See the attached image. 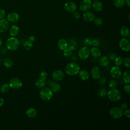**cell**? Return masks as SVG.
Wrapping results in <instances>:
<instances>
[{
	"label": "cell",
	"instance_id": "obj_46",
	"mask_svg": "<svg viewBox=\"0 0 130 130\" xmlns=\"http://www.w3.org/2000/svg\"><path fill=\"white\" fill-rule=\"evenodd\" d=\"M127 107H128V106H127V104L125 103H122L121 105H120V108L122 110V111H124L125 110V109H127Z\"/></svg>",
	"mask_w": 130,
	"mask_h": 130
},
{
	"label": "cell",
	"instance_id": "obj_29",
	"mask_svg": "<svg viewBox=\"0 0 130 130\" xmlns=\"http://www.w3.org/2000/svg\"><path fill=\"white\" fill-rule=\"evenodd\" d=\"M12 60L8 58H6L4 60V64L7 68H10L13 66Z\"/></svg>",
	"mask_w": 130,
	"mask_h": 130
},
{
	"label": "cell",
	"instance_id": "obj_19",
	"mask_svg": "<svg viewBox=\"0 0 130 130\" xmlns=\"http://www.w3.org/2000/svg\"><path fill=\"white\" fill-rule=\"evenodd\" d=\"M92 7L94 11L100 12L103 9V5L100 1H95L93 3H92Z\"/></svg>",
	"mask_w": 130,
	"mask_h": 130
},
{
	"label": "cell",
	"instance_id": "obj_51",
	"mask_svg": "<svg viewBox=\"0 0 130 130\" xmlns=\"http://www.w3.org/2000/svg\"><path fill=\"white\" fill-rule=\"evenodd\" d=\"M2 39H1V38H0V47L1 46V45H2Z\"/></svg>",
	"mask_w": 130,
	"mask_h": 130
},
{
	"label": "cell",
	"instance_id": "obj_32",
	"mask_svg": "<svg viewBox=\"0 0 130 130\" xmlns=\"http://www.w3.org/2000/svg\"><path fill=\"white\" fill-rule=\"evenodd\" d=\"M114 60V64L115 66H120L123 63V59L121 56H116Z\"/></svg>",
	"mask_w": 130,
	"mask_h": 130
},
{
	"label": "cell",
	"instance_id": "obj_17",
	"mask_svg": "<svg viewBox=\"0 0 130 130\" xmlns=\"http://www.w3.org/2000/svg\"><path fill=\"white\" fill-rule=\"evenodd\" d=\"M19 32V28L16 25H12L9 28V33L12 37H15Z\"/></svg>",
	"mask_w": 130,
	"mask_h": 130
},
{
	"label": "cell",
	"instance_id": "obj_50",
	"mask_svg": "<svg viewBox=\"0 0 130 130\" xmlns=\"http://www.w3.org/2000/svg\"><path fill=\"white\" fill-rule=\"evenodd\" d=\"M4 103H5L4 100L3 98H0V107L2 106L4 104Z\"/></svg>",
	"mask_w": 130,
	"mask_h": 130
},
{
	"label": "cell",
	"instance_id": "obj_37",
	"mask_svg": "<svg viewBox=\"0 0 130 130\" xmlns=\"http://www.w3.org/2000/svg\"><path fill=\"white\" fill-rule=\"evenodd\" d=\"M68 46L71 48L72 50H75L76 48V42L75 41V40H72V41H70V42L68 43Z\"/></svg>",
	"mask_w": 130,
	"mask_h": 130
},
{
	"label": "cell",
	"instance_id": "obj_20",
	"mask_svg": "<svg viewBox=\"0 0 130 130\" xmlns=\"http://www.w3.org/2000/svg\"><path fill=\"white\" fill-rule=\"evenodd\" d=\"M79 76L81 79L82 80H87L89 78V73L85 70H81L79 72Z\"/></svg>",
	"mask_w": 130,
	"mask_h": 130
},
{
	"label": "cell",
	"instance_id": "obj_45",
	"mask_svg": "<svg viewBox=\"0 0 130 130\" xmlns=\"http://www.w3.org/2000/svg\"><path fill=\"white\" fill-rule=\"evenodd\" d=\"M73 15L74 18L76 19H78L80 17V14L78 12H76V11L74 12Z\"/></svg>",
	"mask_w": 130,
	"mask_h": 130
},
{
	"label": "cell",
	"instance_id": "obj_5",
	"mask_svg": "<svg viewBox=\"0 0 130 130\" xmlns=\"http://www.w3.org/2000/svg\"><path fill=\"white\" fill-rule=\"evenodd\" d=\"M109 114L114 119H119L123 115V111L118 107H113L110 109Z\"/></svg>",
	"mask_w": 130,
	"mask_h": 130
},
{
	"label": "cell",
	"instance_id": "obj_47",
	"mask_svg": "<svg viewBox=\"0 0 130 130\" xmlns=\"http://www.w3.org/2000/svg\"><path fill=\"white\" fill-rule=\"evenodd\" d=\"M108 56H109V58L111 59V60H114V59H115V58L116 57V55L115 54V53H111V54H109V55H108Z\"/></svg>",
	"mask_w": 130,
	"mask_h": 130
},
{
	"label": "cell",
	"instance_id": "obj_49",
	"mask_svg": "<svg viewBox=\"0 0 130 130\" xmlns=\"http://www.w3.org/2000/svg\"><path fill=\"white\" fill-rule=\"evenodd\" d=\"M125 4L128 8L130 7V0H125Z\"/></svg>",
	"mask_w": 130,
	"mask_h": 130
},
{
	"label": "cell",
	"instance_id": "obj_38",
	"mask_svg": "<svg viewBox=\"0 0 130 130\" xmlns=\"http://www.w3.org/2000/svg\"><path fill=\"white\" fill-rule=\"evenodd\" d=\"M47 76H48V75H47V73L45 71H41L40 74H39V77L40 78L46 81L47 78Z\"/></svg>",
	"mask_w": 130,
	"mask_h": 130
},
{
	"label": "cell",
	"instance_id": "obj_27",
	"mask_svg": "<svg viewBox=\"0 0 130 130\" xmlns=\"http://www.w3.org/2000/svg\"><path fill=\"white\" fill-rule=\"evenodd\" d=\"M61 86L58 83H53L51 85V89L53 92H57L60 90Z\"/></svg>",
	"mask_w": 130,
	"mask_h": 130
},
{
	"label": "cell",
	"instance_id": "obj_13",
	"mask_svg": "<svg viewBox=\"0 0 130 130\" xmlns=\"http://www.w3.org/2000/svg\"><path fill=\"white\" fill-rule=\"evenodd\" d=\"M64 9L68 12L73 13L74 12L76 11L77 9V6L74 2L70 1L67 2L64 4Z\"/></svg>",
	"mask_w": 130,
	"mask_h": 130
},
{
	"label": "cell",
	"instance_id": "obj_3",
	"mask_svg": "<svg viewBox=\"0 0 130 130\" xmlns=\"http://www.w3.org/2000/svg\"><path fill=\"white\" fill-rule=\"evenodd\" d=\"M107 95L108 99L112 102L118 101L121 97V92L116 88H111L107 92Z\"/></svg>",
	"mask_w": 130,
	"mask_h": 130
},
{
	"label": "cell",
	"instance_id": "obj_40",
	"mask_svg": "<svg viewBox=\"0 0 130 130\" xmlns=\"http://www.w3.org/2000/svg\"><path fill=\"white\" fill-rule=\"evenodd\" d=\"M84 43L86 46H89L92 45V40L90 38H87L85 39Z\"/></svg>",
	"mask_w": 130,
	"mask_h": 130
},
{
	"label": "cell",
	"instance_id": "obj_14",
	"mask_svg": "<svg viewBox=\"0 0 130 130\" xmlns=\"http://www.w3.org/2000/svg\"><path fill=\"white\" fill-rule=\"evenodd\" d=\"M101 72L100 68L98 66L93 67L91 71V75L93 79H98L101 77Z\"/></svg>",
	"mask_w": 130,
	"mask_h": 130
},
{
	"label": "cell",
	"instance_id": "obj_25",
	"mask_svg": "<svg viewBox=\"0 0 130 130\" xmlns=\"http://www.w3.org/2000/svg\"><path fill=\"white\" fill-rule=\"evenodd\" d=\"M35 84V86L37 88L41 89L45 87V86L46 85V82H45V80H44L41 78H39L36 81Z\"/></svg>",
	"mask_w": 130,
	"mask_h": 130
},
{
	"label": "cell",
	"instance_id": "obj_44",
	"mask_svg": "<svg viewBox=\"0 0 130 130\" xmlns=\"http://www.w3.org/2000/svg\"><path fill=\"white\" fill-rule=\"evenodd\" d=\"M123 114H124L126 117L129 118L130 117V110L127 109H125V110H124V112H123Z\"/></svg>",
	"mask_w": 130,
	"mask_h": 130
},
{
	"label": "cell",
	"instance_id": "obj_34",
	"mask_svg": "<svg viewBox=\"0 0 130 130\" xmlns=\"http://www.w3.org/2000/svg\"><path fill=\"white\" fill-rule=\"evenodd\" d=\"M107 91L106 89L105 88H102L100 89L98 91V94L99 96L102 98H104L107 95Z\"/></svg>",
	"mask_w": 130,
	"mask_h": 130
},
{
	"label": "cell",
	"instance_id": "obj_21",
	"mask_svg": "<svg viewBox=\"0 0 130 130\" xmlns=\"http://www.w3.org/2000/svg\"><path fill=\"white\" fill-rule=\"evenodd\" d=\"M90 54L95 58H98L101 55V51L96 47H93L90 50Z\"/></svg>",
	"mask_w": 130,
	"mask_h": 130
},
{
	"label": "cell",
	"instance_id": "obj_48",
	"mask_svg": "<svg viewBox=\"0 0 130 130\" xmlns=\"http://www.w3.org/2000/svg\"><path fill=\"white\" fill-rule=\"evenodd\" d=\"M28 40L31 41V42H34L35 41V37L34 36H30L29 37Z\"/></svg>",
	"mask_w": 130,
	"mask_h": 130
},
{
	"label": "cell",
	"instance_id": "obj_9",
	"mask_svg": "<svg viewBox=\"0 0 130 130\" xmlns=\"http://www.w3.org/2000/svg\"><path fill=\"white\" fill-rule=\"evenodd\" d=\"M119 46L122 50L125 52H128L130 48V43L129 40L126 38L121 39L119 41Z\"/></svg>",
	"mask_w": 130,
	"mask_h": 130
},
{
	"label": "cell",
	"instance_id": "obj_30",
	"mask_svg": "<svg viewBox=\"0 0 130 130\" xmlns=\"http://www.w3.org/2000/svg\"><path fill=\"white\" fill-rule=\"evenodd\" d=\"M23 47L27 50L31 49L33 47L32 42L30 41H26L23 44Z\"/></svg>",
	"mask_w": 130,
	"mask_h": 130
},
{
	"label": "cell",
	"instance_id": "obj_4",
	"mask_svg": "<svg viewBox=\"0 0 130 130\" xmlns=\"http://www.w3.org/2000/svg\"><path fill=\"white\" fill-rule=\"evenodd\" d=\"M39 95L41 99L45 101L50 100L53 96V91L48 87H43L40 91Z\"/></svg>",
	"mask_w": 130,
	"mask_h": 130
},
{
	"label": "cell",
	"instance_id": "obj_1",
	"mask_svg": "<svg viewBox=\"0 0 130 130\" xmlns=\"http://www.w3.org/2000/svg\"><path fill=\"white\" fill-rule=\"evenodd\" d=\"M80 70V68L78 64L75 62L68 63L64 68L65 73L69 75L73 76L78 74Z\"/></svg>",
	"mask_w": 130,
	"mask_h": 130
},
{
	"label": "cell",
	"instance_id": "obj_36",
	"mask_svg": "<svg viewBox=\"0 0 130 130\" xmlns=\"http://www.w3.org/2000/svg\"><path fill=\"white\" fill-rule=\"evenodd\" d=\"M93 22L94 23L97 25V26H100L103 24V19L100 18V17H97V18H95L93 20Z\"/></svg>",
	"mask_w": 130,
	"mask_h": 130
},
{
	"label": "cell",
	"instance_id": "obj_7",
	"mask_svg": "<svg viewBox=\"0 0 130 130\" xmlns=\"http://www.w3.org/2000/svg\"><path fill=\"white\" fill-rule=\"evenodd\" d=\"M92 7L91 0H82L79 4V9L82 12L88 11Z\"/></svg>",
	"mask_w": 130,
	"mask_h": 130
},
{
	"label": "cell",
	"instance_id": "obj_35",
	"mask_svg": "<svg viewBox=\"0 0 130 130\" xmlns=\"http://www.w3.org/2000/svg\"><path fill=\"white\" fill-rule=\"evenodd\" d=\"M118 86V82L115 79L111 80L109 82V87L111 88H116Z\"/></svg>",
	"mask_w": 130,
	"mask_h": 130
},
{
	"label": "cell",
	"instance_id": "obj_11",
	"mask_svg": "<svg viewBox=\"0 0 130 130\" xmlns=\"http://www.w3.org/2000/svg\"><path fill=\"white\" fill-rule=\"evenodd\" d=\"M52 78L54 80L56 81H59L62 80L64 77V73L59 70H57L54 71L52 74Z\"/></svg>",
	"mask_w": 130,
	"mask_h": 130
},
{
	"label": "cell",
	"instance_id": "obj_6",
	"mask_svg": "<svg viewBox=\"0 0 130 130\" xmlns=\"http://www.w3.org/2000/svg\"><path fill=\"white\" fill-rule=\"evenodd\" d=\"M10 87L14 89H18L22 86V83L21 80L18 78H12L9 81V83Z\"/></svg>",
	"mask_w": 130,
	"mask_h": 130
},
{
	"label": "cell",
	"instance_id": "obj_24",
	"mask_svg": "<svg viewBox=\"0 0 130 130\" xmlns=\"http://www.w3.org/2000/svg\"><path fill=\"white\" fill-rule=\"evenodd\" d=\"M109 63V60L108 58L105 56H103L100 57L99 59V64L103 67H106L108 65Z\"/></svg>",
	"mask_w": 130,
	"mask_h": 130
},
{
	"label": "cell",
	"instance_id": "obj_23",
	"mask_svg": "<svg viewBox=\"0 0 130 130\" xmlns=\"http://www.w3.org/2000/svg\"><path fill=\"white\" fill-rule=\"evenodd\" d=\"M120 32L121 35L124 38H126L129 36V28L128 27L126 26H122L120 29Z\"/></svg>",
	"mask_w": 130,
	"mask_h": 130
},
{
	"label": "cell",
	"instance_id": "obj_16",
	"mask_svg": "<svg viewBox=\"0 0 130 130\" xmlns=\"http://www.w3.org/2000/svg\"><path fill=\"white\" fill-rule=\"evenodd\" d=\"M83 18L86 22H92L95 18V15L91 12L86 11L83 14Z\"/></svg>",
	"mask_w": 130,
	"mask_h": 130
},
{
	"label": "cell",
	"instance_id": "obj_26",
	"mask_svg": "<svg viewBox=\"0 0 130 130\" xmlns=\"http://www.w3.org/2000/svg\"><path fill=\"white\" fill-rule=\"evenodd\" d=\"M122 79L124 83L127 84L130 83V72L126 71L122 75Z\"/></svg>",
	"mask_w": 130,
	"mask_h": 130
},
{
	"label": "cell",
	"instance_id": "obj_43",
	"mask_svg": "<svg viewBox=\"0 0 130 130\" xmlns=\"http://www.w3.org/2000/svg\"><path fill=\"white\" fill-rule=\"evenodd\" d=\"M6 16V12L4 9H0V19L5 18Z\"/></svg>",
	"mask_w": 130,
	"mask_h": 130
},
{
	"label": "cell",
	"instance_id": "obj_52",
	"mask_svg": "<svg viewBox=\"0 0 130 130\" xmlns=\"http://www.w3.org/2000/svg\"><path fill=\"white\" fill-rule=\"evenodd\" d=\"M94 1H95V0H94Z\"/></svg>",
	"mask_w": 130,
	"mask_h": 130
},
{
	"label": "cell",
	"instance_id": "obj_22",
	"mask_svg": "<svg viewBox=\"0 0 130 130\" xmlns=\"http://www.w3.org/2000/svg\"><path fill=\"white\" fill-rule=\"evenodd\" d=\"M26 114L29 118H34L37 116V111L35 108H30L26 110Z\"/></svg>",
	"mask_w": 130,
	"mask_h": 130
},
{
	"label": "cell",
	"instance_id": "obj_42",
	"mask_svg": "<svg viewBox=\"0 0 130 130\" xmlns=\"http://www.w3.org/2000/svg\"><path fill=\"white\" fill-rule=\"evenodd\" d=\"M123 89L126 93L129 94L130 93V85H129V83L125 84V85L123 87Z\"/></svg>",
	"mask_w": 130,
	"mask_h": 130
},
{
	"label": "cell",
	"instance_id": "obj_10",
	"mask_svg": "<svg viewBox=\"0 0 130 130\" xmlns=\"http://www.w3.org/2000/svg\"><path fill=\"white\" fill-rule=\"evenodd\" d=\"M90 55V50L87 46L82 47L78 52L79 57L82 60L86 59Z\"/></svg>",
	"mask_w": 130,
	"mask_h": 130
},
{
	"label": "cell",
	"instance_id": "obj_31",
	"mask_svg": "<svg viewBox=\"0 0 130 130\" xmlns=\"http://www.w3.org/2000/svg\"><path fill=\"white\" fill-rule=\"evenodd\" d=\"M9 89H10L9 85L7 83H4L1 87V91L2 93H6L9 91Z\"/></svg>",
	"mask_w": 130,
	"mask_h": 130
},
{
	"label": "cell",
	"instance_id": "obj_2",
	"mask_svg": "<svg viewBox=\"0 0 130 130\" xmlns=\"http://www.w3.org/2000/svg\"><path fill=\"white\" fill-rule=\"evenodd\" d=\"M20 45L18 39L15 37H12L8 39L6 42V47L7 49L11 51L17 50Z\"/></svg>",
	"mask_w": 130,
	"mask_h": 130
},
{
	"label": "cell",
	"instance_id": "obj_12",
	"mask_svg": "<svg viewBox=\"0 0 130 130\" xmlns=\"http://www.w3.org/2000/svg\"><path fill=\"white\" fill-rule=\"evenodd\" d=\"M19 15L16 12H11L8 14L7 20L11 23H15L19 20Z\"/></svg>",
	"mask_w": 130,
	"mask_h": 130
},
{
	"label": "cell",
	"instance_id": "obj_8",
	"mask_svg": "<svg viewBox=\"0 0 130 130\" xmlns=\"http://www.w3.org/2000/svg\"><path fill=\"white\" fill-rule=\"evenodd\" d=\"M111 76L114 79H119L122 75V72L119 66H113L110 71Z\"/></svg>",
	"mask_w": 130,
	"mask_h": 130
},
{
	"label": "cell",
	"instance_id": "obj_28",
	"mask_svg": "<svg viewBox=\"0 0 130 130\" xmlns=\"http://www.w3.org/2000/svg\"><path fill=\"white\" fill-rule=\"evenodd\" d=\"M114 5L117 8H121L125 5V0H114Z\"/></svg>",
	"mask_w": 130,
	"mask_h": 130
},
{
	"label": "cell",
	"instance_id": "obj_39",
	"mask_svg": "<svg viewBox=\"0 0 130 130\" xmlns=\"http://www.w3.org/2000/svg\"><path fill=\"white\" fill-rule=\"evenodd\" d=\"M123 63L125 67H126V68H130V57L129 56H127L124 59Z\"/></svg>",
	"mask_w": 130,
	"mask_h": 130
},
{
	"label": "cell",
	"instance_id": "obj_33",
	"mask_svg": "<svg viewBox=\"0 0 130 130\" xmlns=\"http://www.w3.org/2000/svg\"><path fill=\"white\" fill-rule=\"evenodd\" d=\"M63 51V55L66 57H69L72 55L73 50L71 49L70 47L68 46L66 49H65Z\"/></svg>",
	"mask_w": 130,
	"mask_h": 130
},
{
	"label": "cell",
	"instance_id": "obj_41",
	"mask_svg": "<svg viewBox=\"0 0 130 130\" xmlns=\"http://www.w3.org/2000/svg\"><path fill=\"white\" fill-rule=\"evenodd\" d=\"M100 42L98 39L95 38L92 40V45L94 47H98L100 45Z\"/></svg>",
	"mask_w": 130,
	"mask_h": 130
},
{
	"label": "cell",
	"instance_id": "obj_18",
	"mask_svg": "<svg viewBox=\"0 0 130 130\" xmlns=\"http://www.w3.org/2000/svg\"><path fill=\"white\" fill-rule=\"evenodd\" d=\"M68 47V42L64 39H60L58 42V47L61 50H63Z\"/></svg>",
	"mask_w": 130,
	"mask_h": 130
},
{
	"label": "cell",
	"instance_id": "obj_15",
	"mask_svg": "<svg viewBox=\"0 0 130 130\" xmlns=\"http://www.w3.org/2000/svg\"><path fill=\"white\" fill-rule=\"evenodd\" d=\"M9 27V22L6 19H0V32L7 31Z\"/></svg>",
	"mask_w": 130,
	"mask_h": 130
}]
</instances>
